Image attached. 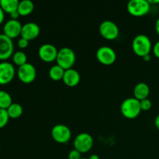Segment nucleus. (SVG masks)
I'll list each match as a JSON object with an SVG mask.
<instances>
[{
  "mask_svg": "<svg viewBox=\"0 0 159 159\" xmlns=\"http://www.w3.org/2000/svg\"><path fill=\"white\" fill-rule=\"evenodd\" d=\"M120 112L127 119H135L141 112L140 101L134 97L124 99L120 105Z\"/></svg>",
  "mask_w": 159,
  "mask_h": 159,
  "instance_id": "obj_2",
  "label": "nucleus"
},
{
  "mask_svg": "<svg viewBox=\"0 0 159 159\" xmlns=\"http://www.w3.org/2000/svg\"><path fill=\"white\" fill-rule=\"evenodd\" d=\"M155 126L159 130V114L157 115L156 117L155 118Z\"/></svg>",
  "mask_w": 159,
  "mask_h": 159,
  "instance_id": "obj_30",
  "label": "nucleus"
},
{
  "mask_svg": "<svg viewBox=\"0 0 159 159\" xmlns=\"http://www.w3.org/2000/svg\"><path fill=\"white\" fill-rule=\"evenodd\" d=\"M89 159H100V158H99V155H96V154H93V155H92L89 158Z\"/></svg>",
  "mask_w": 159,
  "mask_h": 159,
  "instance_id": "obj_33",
  "label": "nucleus"
},
{
  "mask_svg": "<svg viewBox=\"0 0 159 159\" xmlns=\"http://www.w3.org/2000/svg\"><path fill=\"white\" fill-rule=\"evenodd\" d=\"M19 79L24 84L32 83L37 77V70L30 63H26L19 67L17 70Z\"/></svg>",
  "mask_w": 159,
  "mask_h": 159,
  "instance_id": "obj_9",
  "label": "nucleus"
},
{
  "mask_svg": "<svg viewBox=\"0 0 159 159\" xmlns=\"http://www.w3.org/2000/svg\"><path fill=\"white\" fill-rule=\"evenodd\" d=\"M4 20H5V12L4 11L2 10V9L1 8V6H0V25L3 23Z\"/></svg>",
  "mask_w": 159,
  "mask_h": 159,
  "instance_id": "obj_29",
  "label": "nucleus"
},
{
  "mask_svg": "<svg viewBox=\"0 0 159 159\" xmlns=\"http://www.w3.org/2000/svg\"><path fill=\"white\" fill-rule=\"evenodd\" d=\"M134 97L138 100L141 101L143 99H148L150 94L149 85L145 82H139L134 88Z\"/></svg>",
  "mask_w": 159,
  "mask_h": 159,
  "instance_id": "obj_16",
  "label": "nucleus"
},
{
  "mask_svg": "<svg viewBox=\"0 0 159 159\" xmlns=\"http://www.w3.org/2000/svg\"><path fill=\"white\" fill-rule=\"evenodd\" d=\"M14 54V44L12 39L5 34H0V61H6Z\"/></svg>",
  "mask_w": 159,
  "mask_h": 159,
  "instance_id": "obj_10",
  "label": "nucleus"
},
{
  "mask_svg": "<svg viewBox=\"0 0 159 159\" xmlns=\"http://www.w3.org/2000/svg\"><path fill=\"white\" fill-rule=\"evenodd\" d=\"M81 80V76L79 71L74 68L65 70L62 81L68 87H75L79 85Z\"/></svg>",
  "mask_w": 159,
  "mask_h": 159,
  "instance_id": "obj_15",
  "label": "nucleus"
},
{
  "mask_svg": "<svg viewBox=\"0 0 159 159\" xmlns=\"http://www.w3.org/2000/svg\"><path fill=\"white\" fill-rule=\"evenodd\" d=\"M12 104V96L4 90H0V109L7 110Z\"/></svg>",
  "mask_w": 159,
  "mask_h": 159,
  "instance_id": "obj_21",
  "label": "nucleus"
},
{
  "mask_svg": "<svg viewBox=\"0 0 159 159\" xmlns=\"http://www.w3.org/2000/svg\"><path fill=\"white\" fill-rule=\"evenodd\" d=\"M9 116L7 110L4 109H0V129L3 128L7 125L9 120Z\"/></svg>",
  "mask_w": 159,
  "mask_h": 159,
  "instance_id": "obj_23",
  "label": "nucleus"
},
{
  "mask_svg": "<svg viewBox=\"0 0 159 159\" xmlns=\"http://www.w3.org/2000/svg\"><path fill=\"white\" fill-rule=\"evenodd\" d=\"M6 110L10 119H18L23 115V107L16 102H12V105Z\"/></svg>",
  "mask_w": 159,
  "mask_h": 159,
  "instance_id": "obj_20",
  "label": "nucleus"
},
{
  "mask_svg": "<svg viewBox=\"0 0 159 159\" xmlns=\"http://www.w3.org/2000/svg\"><path fill=\"white\" fill-rule=\"evenodd\" d=\"M127 9L133 16H144L150 12L151 4L148 0H130L127 5Z\"/></svg>",
  "mask_w": 159,
  "mask_h": 159,
  "instance_id": "obj_4",
  "label": "nucleus"
},
{
  "mask_svg": "<svg viewBox=\"0 0 159 159\" xmlns=\"http://www.w3.org/2000/svg\"><path fill=\"white\" fill-rule=\"evenodd\" d=\"M9 16H10L11 20H18V18L20 16L18 11H16V12H12L11 14H9Z\"/></svg>",
  "mask_w": 159,
  "mask_h": 159,
  "instance_id": "obj_28",
  "label": "nucleus"
},
{
  "mask_svg": "<svg viewBox=\"0 0 159 159\" xmlns=\"http://www.w3.org/2000/svg\"><path fill=\"white\" fill-rule=\"evenodd\" d=\"M16 70L10 62H0V85H7L14 79Z\"/></svg>",
  "mask_w": 159,
  "mask_h": 159,
  "instance_id": "obj_12",
  "label": "nucleus"
},
{
  "mask_svg": "<svg viewBox=\"0 0 159 159\" xmlns=\"http://www.w3.org/2000/svg\"><path fill=\"white\" fill-rule=\"evenodd\" d=\"M81 159H89V158H82Z\"/></svg>",
  "mask_w": 159,
  "mask_h": 159,
  "instance_id": "obj_34",
  "label": "nucleus"
},
{
  "mask_svg": "<svg viewBox=\"0 0 159 159\" xmlns=\"http://www.w3.org/2000/svg\"><path fill=\"white\" fill-rule=\"evenodd\" d=\"M152 43L151 39L144 34L137 35L132 41V50L136 55L144 57L150 54L152 50Z\"/></svg>",
  "mask_w": 159,
  "mask_h": 159,
  "instance_id": "obj_1",
  "label": "nucleus"
},
{
  "mask_svg": "<svg viewBox=\"0 0 159 159\" xmlns=\"http://www.w3.org/2000/svg\"><path fill=\"white\" fill-rule=\"evenodd\" d=\"M142 58H143V60L144 61L148 62V61H150L151 59H152V57H151L150 54H148V55H146V56H144V57H143Z\"/></svg>",
  "mask_w": 159,
  "mask_h": 159,
  "instance_id": "obj_32",
  "label": "nucleus"
},
{
  "mask_svg": "<svg viewBox=\"0 0 159 159\" xmlns=\"http://www.w3.org/2000/svg\"><path fill=\"white\" fill-rule=\"evenodd\" d=\"M23 25L19 20H9L3 26V34L10 39H15L20 36Z\"/></svg>",
  "mask_w": 159,
  "mask_h": 159,
  "instance_id": "obj_13",
  "label": "nucleus"
},
{
  "mask_svg": "<svg viewBox=\"0 0 159 159\" xmlns=\"http://www.w3.org/2000/svg\"><path fill=\"white\" fill-rule=\"evenodd\" d=\"M155 30H156L157 34L159 36V17L158 20H156V23H155Z\"/></svg>",
  "mask_w": 159,
  "mask_h": 159,
  "instance_id": "obj_31",
  "label": "nucleus"
},
{
  "mask_svg": "<svg viewBox=\"0 0 159 159\" xmlns=\"http://www.w3.org/2000/svg\"><path fill=\"white\" fill-rule=\"evenodd\" d=\"M40 33V28L37 23L34 22H29L23 25L21 30L20 37L27 40H33L37 38Z\"/></svg>",
  "mask_w": 159,
  "mask_h": 159,
  "instance_id": "obj_14",
  "label": "nucleus"
},
{
  "mask_svg": "<svg viewBox=\"0 0 159 159\" xmlns=\"http://www.w3.org/2000/svg\"><path fill=\"white\" fill-rule=\"evenodd\" d=\"M140 105H141V111H148V110H151V108L152 107V102L148 98V99L140 101Z\"/></svg>",
  "mask_w": 159,
  "mask_h": 159,
  "instance_id": "obj_24",
  "label": "nucleus"
},
{
  "mask_svg": "<svg viewBox=\"0 0 159 159\" xmlns=\"http://www.w3.org/2000/svg\"><path fill=\"white\" fill-rule=\"evenodd\" d=\"M93 138L89 134L81 133L74 140V148L81 154L89 152L93 146Z\"/></svg>",
  "mask_w": 159,
  "mask_h": 159,
  "instance_id": "obj_7",
  "label": "nucleus"
},
{
  "mask_svg": "<svg viewBox=\"0 0 159 159\" xmlns=\"http://www.w3.org/2000/svg\"><path fill=\"white\" fill-rule=\"evenodd\" d=\"M19 2L18 0H0V6L5 13L11 14L17 11Z\"/></svg>",
  "mask_w": 159,
  "mask_h": 159,
  "instance_id": "obj_18",
  "label": "nucleus"
},
{
  "mask_svg": "<svg viewBox=\"0 0 159 159\" xmlns=\"http://www.w3.org/2000/svg\"><path fill=\"white\" fill-rule=\"evenodd\" d=\"M0 152H1V148H0Z\"/></svg>",
  "mask_w": 159,
  "mask_h": 159,
  "instance_id": "obj_35",
  "label": "nucleus"
},
{
  "mask_svg": "<svg viewBox=\"0 0 159 159\" xmlns=\"http://www.w3.org/2000/svg\"><path fill=\"white\" fill-rule=\"evenodd\" d=\"M58 50L52 43H43L38 50V55L40 60L46 63H51L57 59Z\"/></svg>",
  "mask_w": 159,
  "mask_h": 159,
  "instance_id": "obj_11",
  "label": "nucleus"
},
{
  "mask_svg": "<svg viewBox=\"0 0 159 159\" xmlns=\"http://www.w3.org/2000/svg\"><path fill=\"white\" fill-rule=\"evenodd\" d=\"M34 9V4L30 0H22L19 2L18 11L20 16H26L33 12Z\"/></svg>",
  "mask_w": 159,
  "mask_h": 159,
  "instance_id": "obj_17",
  "label": "nucleus"
},
{
  "mask_svg": "<svg viewBox=\"0 0 159 159\" xmlns=\"http://www.w3.org/2000/svg\"><path fill=\"white\" fill-rule=\"evenodd\" d=\"M68 159H81L82 158V154L79 151L74 148L73 150L70 151L68 155Z\"/></svg>",
  "mask_w": 159,
  "mask_h": 159,
  "instance_id": "obj_25",
  "label": "nucleus"
},
{
  "mask_svg": "<svg viewBox=\"0 0 159 159\" xmlns=\"http://www.w3.org/2000/svg\"><path fill=\"white\" fill-rule=\"evenodd\" d=\"M96 56L99 63L107 66L113 65L116 60V52L113 48L108 46H102L98 48Z\"/></svg>",
  "mask_w": 159,
  "mask_h": 159,
  "instance_id": "obj_8",
  "label": "nucleus"
},
{
  "mask_svg": "<svg viewBox=\"0 0 159 159\" xmlns=\"http://www.w3.org/2000/svg\"><path fill=\"white\" fill-rule=\"evenodd\" d=\"M12 62L19 67L27 63V56H26V53H24L22 51H18L14 52V54H12Z\"/></svg>",
  "mask_w": 159,
  "mask_h": 159,
  "instance_id": "obj_22",
  "label": "nucleus"
},
{
  "mask_svg": "<svg viewBox=\"0 0 159 159\" xmlns=\"http://www.w3.org/2000/svg\"><path fill=\"white\" fill-rule=\"evenodd\" d=\"M152 51H153L154 55L159 59V40L155 43V45L152 48Z\"/></svg>",
  "mask_w": 159,
  "mask_h": 159,
  "instance_id": "obj_27",
  "label": "nucleus"
},
{
  "mask_svg": "<svg viewBox=\"0 0 159 159\" xmlns=\"http://www.w3.org/2000/svg\"><path fill=\"white\" fill-rule=\"evenodd\" d=\"M65 71V70L63 69L61 67L59 66L58 65H53L50 68L49 71H48V75H49V77L51 80L57 82V81H61L63 79Z\"/></svg>",
  "mask_w": 159,
  "mask_h": 159,
  "instance_id": "obj_19",
  "label": "nucleus"
},
{
  "mask_svg": "<svg viewBox=\"0 0 159 159\" xmlns=\"http://www.w3.org/2000/svg\"><path fill=\"white\" fill-rule=\"evenodd\" d=\"M75 53L71 48L65 47L58 50L56 62H57V65L61 67L63 69L68 70L72 68L75 63Z\"/></svg>",
  "mask_w": 159,
  "mask_h": 159,
  "instance_id": "obj_3",
  "label": "nucleus"
},
{
  "mask_svg": "<svg viewBox=\"0 0 159 159\" xmlns=\"http://www.w3.org/2000/svg\"><path fill=\"white\" fill-rule=\"evenodd\" d=\"M17 45H18V47L20 49H25V48H27L28 45H29V40L20 37L18 40V42H17Z\"/></svg>",
  "mask_w": 159,
  "mask_h": 159,
  "instance_id": "obj_26",
  "label": "nucleus"
},
{
  "mask_svg": "<svg viewBox=\"0 0 159 159\" xmlns=\"http://www.w3.org/2000/svg\"><path fill=\"white\" fill-rule=\"evenodd\" d=\"M51 137L55 142L65 144L71 139V131L69 127L65 124H56L51 130Z\"/></svg>",
  "mask_w": 159,
  "mask_h": 159,
  "instance_id": "obj_5",
  "label": "nucleus"
},
{
  "mask_svg": "<svg viewBox=\"0 0 159 159\" xmlns=\"http://www.w3.org/2000/svg\"><path fill=\"white\" fill-rule=\"evenodd\" d=\"M99 30L101 36L107 40H114L119 37L120 30L117 25L110 20L102 22Z\"/></svg>",
  "mask_w": 159,
  "mask_h": 159,
  "instance_id": "obj_6",
  "label": "nucleus"
}]
</instances>
